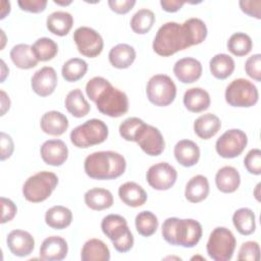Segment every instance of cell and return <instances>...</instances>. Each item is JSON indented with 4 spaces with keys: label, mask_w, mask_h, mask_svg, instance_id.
<instances>
[{
    "label": "cell",
    "mask_w": 261,
    "mask_h": 261,
    "mask_svg": "<svg viewBox=\"0 0 261 261\" xmlns=\"http://www.w3.org/2000/svg\"><path fill=\"white\" fill-rule=\"evenodd\" d=\"M86 94L91 101L96 103L97 109L109 117H120L128 110L126 94L102 76H94L88 81Z\"/></svg>",
    "instance_id": "cell-1"
},
{
    "label": "cell",
    "mask_w": 261,
    "mask_h": 261,
    "mask_svg": "<svg viewBox=\"0 0 261 261\" xmlns=\"http://www.w3.org/2000/svg\"><path fill=\"white\" fill-rule=\"evenodd\" d=\"M126 168L124 157L114 151H98L88 155L84 162L86 174L98 180L114 179L122 175Z\"/></svg>",
    "instance_id": "cell-2"
},
{
    "label": "cell",
    "mask_w": 261,
    "mask_h": 261,
    "mask_svg": "<svg viewBox=\"0 0 261 261\" xmlns=\"http://www.w3.org/2000/svg\"><path fill=\"white\" fill-rule=\"evenodd\" d=\"M202 231L201 223L192 218L168 217L161 228L162 237L168 244L184 248L195 247L201 240Z\"/></svg>",
    "instance_id": "cell-3"
},
{
    "label": "cell",
    "mask_w": 261,
    "mask_h": 261,
    "mask_svg": "<svg viewBox=\"0 0 261 261\" xmlns=\"http://www.w3.org/2000/svg\"><path fill=\"white\" fill-rule=\"evenodd\" d=\"M152 47L155 53L163 57L171 56L189 48L181 24L175 21H167L162 24L155 35Z\"/></svg>",
    "instance_id": "cell-4"
},
{
    "label": "cell",
    "mask_w": 261,
    "mask_h": 261,
    "mask_svg": "<svg viewBox=\"0 0 261 261\" xmlns=\"http://www.w3.org/2000/svg\"><path fill=\"white\" fill-rule=\"evenodd\" d=\"M58 185V177L51 171H39L30 176L22 186V195L29 202L40 203L48 199Z\"/></svg>",
    "instance_id": "cell-5"
},
{
    "label": "cell",
    "mask_w": 261,
    "mask_h": 261,
    "mask_svg": "<svg viewBox=\"0 0 261 261\" xmlns=\"http://www.w3.org/2000/svg\"><path fill=\"white\" fill-rule=\"evenodd\" d=\"M69 137L75 147L86 149L105 142L108 137V126L103 120L92 118L74 127Z\"/></svg>",
    "instance_id": "cell-6"
},
{
    "label": "cell",
    "mask_w": 261,
    "mask_h": 261,
    "mask_svg": "<svg viewBox=\"0 0 261 261\" xmlns=\"http://www.w3.org/2000/svg\"><path fill=\"white\" fill-rule=\"evenodd\" d=\"M237 241L233 233L224 226L215 227L209 236L206 250L208 256L215 261H228L231 259Z\"/></svg>",
    "instance_id": "cell-7"
},
{
    "label": "cell",
    "mask_w": 261,
    "mask_h": 261,
    "mask_svg": "<svg viewBox=\"0 0 261 261\" xmlns=\"http://www.w3.org/2000/svg\"><path fill=\"white\" fill-rule=\"evenodd\" d=\"M225 101L232 107H252L259 99L257 87L246 79H236L228 84L224 93Z\"/></svg>",
    "instance_id": "cell-8"
},
{
    "label": "cell",
    "mask_w": 261,
    "mask_h": 261,
    "mask_svg": "<svg viewBox=\"0 0 261 261\" xmlns=\"http://www.w3.org/2000/svg\"><path fill=\"white\" fill-rule=\"evenodd\" d=\"M148 100L155 106H168L176 96V86L170 76L155 74L150 77L146 87Z\"/></svg>",
    "instance_id": "cell-9"
},
{
    "label": "cell",
    "mask_w": 261,
    "mask_h": 261,
    "mask_svg": "<svg viewBox=\"0 0 261 261\" xmlns=\"http://www.w3.org/2000/svg\"><path fill=\"white\" fill-rule=\"evenodd\" d=\"M247 143V135L242 129L230 128L217 139L215 150L222 158H236L245 150Z\"/></svg>",
    "instance_id": "cell-10"
},
{
    "label": "cell",
    "mask_w": 261,
    "mask_h": 261,
    "mask_svg": "<svg viewBox=\"0 0 261 261\" xmlns=\"http://www.w3.org/2000/svg\"><path fill=\"white\" fill-rule=\"evenodd\" d=\"M73 41L76 45L77 51L89 58L97 57L104 47L101 35L89 27L77 28L73 33Z\"/></svg>",
    "instance_id": "cell-11"
},
{
    "label": "cell",
    "mask_w": 261,
    "mask_h": 261,
    "mask_svg": "<svg viewBox=\"0 0 261 261\" xmlns=\"http://www.w3.org/2000/svg\"><path fill=\"white\" fill-rule=\"evenodd\" d=\"M135 142L147 155L150 156L160 155L165 148V142L160 130L145 122L138 130Z\"/></svg>",
    "instance_id": "cell-12"
},
{
    "label": "cell",
    "mask_w": 261,
    "mask_h": 261,
    "mask_svg": "<svg viewBox=\"0 0 261 261\" xmlns=\"http://www.w3.org/2000/svg\"><path fill=\"white\" fill-rule=\"evenodd\" d=\"M146 178L151 188L157 191L169 190L176 181L177 172L167 162H159L149 167Z\"/></svg>",
    "instance_id": "cell-13"
},
{
    "label": "cell",
    "mask_w": 261,
    "mask_h": 261,
    "mask_svg": "<svg viewBox=\"0 0 261 261\" xmlns=\"http://www.w3.org/2000/svg\"><path fill=\"white\" fill-rule=\"evenodd\" d=\"M57 73L51 66H43L38 69L31 79V87L33 91L41 97L51 95L57 86Z\"/></svg>",
    "instance_id": "cell-14"
},
{
    "label": "cell",
    "mask_w": 261,
    "mask_h": 261,
    "mask_svg": "<svg viewBox=\"0 0 261 261\" xmlns=\"http://www.w3.org/2000/svg\"><path fill=\"white\" fill-rule=\"evenodd\" d=\"M40 153L43 161L51 166L62 165L68 157V149L62 140H47L41 148Z\"/></svg>",
    "instance_id": "cell-15"
},
{
    "label": "cell",
    "mask_w": 261,
    "mask_h": 261,
    "mask_svg": "<svg viewBox=\"0 0 261 261\" xmlns=\"http://www.w3.org/2000/svg\"><path fill=\"white\" fill-rule=\"evenodd\" d=\"M6 244L12 255L17 257L29 256L35 248L33 236L22 229L11 230L6 238Z\"/></svg>",
    "instance_id": "cell-16"
},
{
    "label": "cell",
    "mask_w": 261,
    "mask_h": 261,
    "mask_svg": "<svg viewBox=\"0 0 261 261\" xmlns=\"http://www.w3.org/2000/svg\"><path fill=\"white\" fill-rule=\"evenodd\" d=\"M173 73L182 84H192L201 77L202 64L196 58L184 57L174 63Z\"/></svg>",
    "instance_id": "cell-17"
},
{
    "label": "cell",
    "mask_w": 261,
    "mask_h": 261,
    "mask_svg": "<svg viewBox=\"0 0 261 261\" xmlns=\"http://www.w3.org/2000/svg\"><path fill=\"white\" fill-rule=\"evenodd\" d=\"M68 252L67 242L59 236L46 238L40 247V258L47 261L63 260Z\"/></svg>",
    "instance_id": "cell-18"
},
{
    "label": "cell",
    "mask_w": 261,
    "mask_h": 261,
    "mask_svg": "<svg viewBox=\"0 0 261 261\" xmlns=\"http://www.w3.org/2000/svg\"><path fill=\"white\" fill-rule=\"evenodd\" d=\"M69 122L67 117L60 111L51 110L43 114L40 121L41 129L51 136H61L68 128Z\"/></svg>",
    "instance_id": "cell-19"
},
{
    "label": "cell",
    "mask_w": 261,
    "mask_h": 261,
    "mask_svg": "<svg viewBox=\"0 0 261 261\" xmlns=\"http://www.w3.org/2000/svg\"><path fill=\"white\" fill-rule=\"evenodd\" d=\"M173 154L180 165L191 167L197 164L200 159V148L195 142L185 139L175 144Z\"/></svg>",
    "instance_id": "cell-20"
},
{
    "label": "cell",
    "mask_w": 261,
    "mask_h": 261,
    "mask_svg": "<svg viewBox=\"0 0 261 261\" xmlns=\"http://www.w3.org/2000/svg\"><path fill=\"white\" fill-rule=\"evenodd\" d=\"M185 107L194 113L202 112L209 108L211 99L209 93L202 88H190L184 94Z\"/></svg>",
    "instance_id": "cell-21"
},
{
    "label": "cell",
    "mask_w": 261,
    "mask_h": 261,
    "mask_svg": "<svg viewBox=\"0 0 261 261\" xmlns=\"http://www.w3.org/2000/svg\"><path fill=\"white\" fill-rule=\"evenodd\" d=\"M118 196L120 200L129 207H140L147 201L146 191L135 181H126L118 189Z\"/></svg>",
    "instance_id": "cell-22"
},
{
    "label": "cell",
    "mask_w": 261,
    "mask_h": 261,
    "mask_svg": "<svg viewBox=\"0 0 261 261\" xmlns=\"http://www.w3.org/2000/svg\"><path fill=\"white\" fill-rule=\"evenodd\" d=\"M101 229L111 242L119 240L129 230L126 219L118 214L106 215L101 221Z\"/></svg>",
    "instance_id": "cell-23"
},
{
    "label": "cell",
    "mask_w": 261,
    "mask_h": 261,
    "mask_svg": "<svg viewBox=\"0 0 261 261\" xmlns=\"http://www.w3.org/2000/svg\"><path fill=\"white\" fill-rule=\"evenodd\" d=\"M108 59L113 67L124 69L134 63L136 59V50L128 44L120 43L110 49Z\"/></svg>",
    "instance_id": "cell-24"
},
{
    "label": "cell",
    "mask_w": 261,
    "mask_h": 261,
    "mask_svg": "<svg viewBox=\"0 0 261 261\" xmlns=\"http://www.w3.org/2000/svg\"><path fill=\"white\" fill-rule=\"evenodd\" d=\"M215 184L217 189L225 194L233 193L241 184V176L237 168L232 166H223L215 174Z\"/></svg>",
    "instance_id": "cell-25"
},
{
    "label": "cell",
    "mask_w": 261,
    "mask_h": 261,
    "mask_svg": "<svg viewBox=\"0 0 261 261\" xmlns=\"http://www.w3.org/2000/svg\"><path fill=\"white\" fill-rule=\"evenodd\" d=\"M188 47L201 44L207 37V27L205 22L197 17H192L181 23Z\"/></svg>",
    "instance_id": "cell-26"
},
{
    "label": "cell",
    "mask_w": 261,
    "mask_h": 261,
    "mask_svg": "<svg viewBox=\"0 0 261 261\" xmlns=\"http://www.w3.org/2000/svg\"><path fill=\"white\" fill-rule=\"evenodd\" d=\"M47 29L52 34L63 37L66 36L73 25V17L67 11H54L47 16Z\"/></svg>",
    "instance_id": "cell-27"
},
{
    "label": "cell",
    "mask_w": 261,
    "mask_h": 261,
    "mask_svg": "<svg viewBox=\"0 0 261 261\" xmlns=\"http://www.w3.org/2000/svg\"><path fill=\"white\" fill-rule=\"evenodd\" d=\"M84 200L90 209L96 211L108 209L113 204L112 193L103 188H93L88 190L84 195Z\"/></svg>",
    "instance_id": "cell-28"
},
{
    "label": "cell",
    "mask_w": 261,
    "mask_h": 261,
    "mask_svg": "<svg viewBox=\"0 0 261 261\" xmlns=\"http://www.w3.org/2000/svg\"><path fill=\"white\" fill-rule=\"evenodd\" d=\"M82 261H108L110 251L107 245L99 239L88 240L81 251Z\"/></svg>",
    "instance_id": "cell-29"
},
{
    "label": "cell",
    "mask_w": 261,
    "mask_h": 261,
    "mask_svg": "<svg viewBox=\"0 0 261 261\" xmlns=\"http://www.w3.org/2000/svg\"><path fill=\"white\" fill-rule=\"evenodd\" d=\"M209 194V181L206 176L198 174L190 178L186 185L185 197L191 203H199Z\"/></svg>",
    "instance_id": "cell-30"
},
{
    "label": "cell",
    "mask_w": 261,
    "mask_h": 261,
    "mask_svg": "<svg viewBox=\"0 0 261 261\" xmlns=\"http://www.w3.org/2000/svg\"><path fill=\"white\" fill-rule=\"evenodd\" d=\"M221 127V122L218 116L213 113H205L199 116L194 122L195 134L204 140L214 137Z\"/></svg>",
    "instance_id": "cell-31"
},
{
    "label": "cell",
    "mask_w": 261,
    "mask_h": 261,
    "mask_svg": "<svg viewBox=\"0 0 261 261\" xmlns=\"http://www.w3.org/2000/svg\"><path fill=\"white\" fill-rule=\"evenodd\" d=\"M72 221V212L65 206L55 205L45 213V222L54 229H64Z\"/></svg>",
    "instance_id": "cell-32"
},
{
    "label": "cell",
    "mask_w": 261,
    "mask_h": 261,
    "mask_svg": "<svg viewBox=\"0 0 261 261\" xmlns=\"http://www.w3.org/2000/svg\"><path fill=\"white\" fill-rule=\"evenodd\" d=\"M10 58L14 65L20 69H31L38 64L32 46L29 44H16L10 50Z\"/></svg>",
    "instance_id": "cell-33"
},
{
    "label": "cell",
    "mask_w": 261,
    "mask_h": 261,
    "mask_svg": "<svg viewBox=\"0 0 261 261\" xmlns=\"http://www.w3.org/2000/svg\"><path fill=\"white\" fill-rule=\"evenodd\" d=\"M64 105L67 111L76 118L86 116L91 109L88 101L80 89H74L66 95Z\"/></svg>",
    "instance_id": "cell-34"
},
{
    "label": "cell",
    "mask_w": 261,
    "mask_h": 261,
    "mask_svg": "<svg viewBox=\"0 0 261 261\" xmlns=\"http://www.w3.org/2000/svg\"><path fill=\"white\" fill-rule=\"evenodd\" d=\"M234 60L227 54L219 53L214 55L209 61L211 74L218 80H225L234 70Z\"/></svg>",
    "instance_id": "cell-35"
},
{
    "label": "cell",
    "mask_w": 261,
    "mask_h": 261,
    "mask_svg": "<svg viewBox=\"0 0 261 261\" xmlns=\"http://www.w3.org/2000/svg\"><path fill=\"white\" fill-rule=\"evenodd\" d=\"M232 223L236 229L243 236H250L255 231V214L247 207L240 208L232 215Z\"/></svg>",
    "instance_id": "cell-36"
},
{
    "label": "cell",
    "mask_w": 261,
    "mask_h": 261,
    "mask_svg": "<svg viewBox=\"0 0 261 261\" xmlns=\"http://www.w3.org/2000/svg\"><path fill=\"white\" fill-rule=\"evenodd\" d=\"M88 70V63L82 58H70L65 61L61 68L62 77L66 82H76L81 80Z\"/></svg>",
    "instance_id": "cell-37"
},
{
    "label": "cell",
    "mask_w": 261,
    "mask_h": 261,
    "mask_svg": "<svg viewBox=\"0 0 261 261\" xmlns=\"http://www.w3.org/2000/svg\"><path fill=\"white\" fill-rule=\"evenodd\" d=\"M32 50L38 61H49L58 53V46L50 38H39L32 45Z\"/></svg>",
    "instance_id": "cell-38"
},
{
    "label": "cell",
    "mask_w": 261,
    "mask_h": 261,
    "mask_svg": "<svg viewBox=\"0 0 261 261\" xmlns=\"http://www.w3.org/2000/svg\"><path fill=\"white\" fill-rule=\"evenodd\" d=\"M135 225L139 234L148 238L156 232L158 228V219L153 212L144 210L137 214Z\"/></svg>",
    "instance_id": "cell-39"
},
{
    "label": "cell",
    "mask_w": 261,
    "mask_h": 261,
    "mask_svg": "<svg viewBox=\"0 0 261 261\" xmlns=\"http://www.w3.org/2000/svg\"><path fill=\"white\" fill-rule=\"evenodd\" d=\"M155 22V14L148 8L139 9L130 19L132 30L139 35L147 34Z\"/></svg>",
    "instance_id": "cell-40"
},
{
    "label": "cell",
    "mask_w": 261,
    "mask_h": 261,
    "mask_svg": "<svg viewBox=\"0 0 261 261\" xmlns=\"http://www.w3.org/2000/svg\"><path fill=\"white\" fill-rule=\"evenodd\" d=\"M226 47L231 54L236 56H245L252 50L253 42L249 35L238 32L228 38Z\"/></svg>",
    "instance_id": "cell-41"
},
{
    "label": "cell",
    "mask_w": 261,
    "mask_h": 261,
    "mask_svg": "<svg viewBox=\"0 0 261 261\" xmlns=\"http://www.w3.org/2000/svg\"><path fill=\"white\" fill-rule=\"evenodd\" d=\"M144 121L139 117H128L124 119L119 125V135L127 142H135L136 135Z\"/></svg>",
    "instance_id": "cell-42"
},
{
    "label": "cell",
    "mask_w": 261,
    "mask_h": 261,
    "mask_svg": "<svg viewBox=\"0 0 261 261\" xmlns=\"http://www.w3.org/2000/svg\"><path fill=\"white\" fill-rule=\"evenodd\" d=\"M260 257L259 244L255 241H248L242 244L238 254V260L258 261Z\"/></svg>",
    "instance_id": "cell-43"
},
{
    "label": "cell",
    "mask_w": 261,
    "mask_h": 261,
    "mask_svg": "<svg viewBox=\"0 0 261 261\" xmlns=\"http://www.w3.org/2000/svg\"><path fill=\"white\" fill-rule=\"evenodd\" d=\"M244 165L249 173L261 174V151L258 148L251 149L244 158Z\"/></svg>",
    "instance_id": "cell-44"
},
{
    "label": "cell",
    "mask_w": 261,
    "mask_h": 261,
    "mask_svg": "<svg viewBox=\"0 0 261 261\" xmlns=\"http://www.w3.org/2000/svg\"><path fill=\"white\" fill-rule=\"evenodd\" d=\"M245 71L256 82L261 81V54L257 53L248 57L245 62Z\"/></svg>",
    "instance_id": "cell-45"
},
{
    "label": "cell",
    "mask_w": 261,
    "mask_h": 261,
    "mask_svg": "<svg viewBox=\"0 0 261 261\" xmlns=\"http://www.w3.org/2000/svg\"><path fill=\"white\" fill-rule=\"evenodd\" d=\"M1 208H2V215H1V223L8 222L12 220L17 212V207L13 201L8 198L1 197Z\"/></svg>",
    "instance_id": "cell-46"
},
{
    "label": "cell",
    "mask_w": 261,
    "mask_h": 261,
    "mask_svg": "<svg viewBox=\"0 0 261 261\" xmlns=\"http://www.w3.org/2000/svg\"><path fill=\"white\" fill-rule=\"evenodd\" d=\"M17 4L23 11L40 13L45 10L47 6V0H18Z\"/></svg>",
    "instance_id": "cell-47"
},
{
    "label": "cell",
    "mask_w": 261,
    "mask_h": 261,
    "mask_svg": "<svg viewBox=\"0 0 261 261\" xmlns=\"http://www.w3.org/2000/svg\"><path fill=\"white\" fill-rule=\"evenodd\" d=\"M239 5L241 7V10L248 14L249 16L255 17L257 19L261 18V12H260V6H261V1L260 0H241L239 2Z\"/></svg>",
    "instance_id": "cell-48"
},
{
    "label": "cell",
    "mask_w": 261,
    "mask_h": 261,
    "mask_svg": "<svg viewBox=\"0 0 261 261\" xmlns=\"http://www.w3.org/2000/svg\"><path fill=\"white\" fill-rule=\"evenodd\" d=\"M0 145H1V154L0 160L4 161L9 158L14 151V143L12 138L4 132L0 133Z\"/></svg>",
    "instance_id": "cell-49"
},
{
    "label": "cell",
    "mask_w": 261,
    "mask_h": 261,
    "mask_svg": "<svg viewBox=\"0 0 261 261\" xmlns=\"http://www.w3.org/2000/svg\"><path fill=\"white\" fill-rule=\"evenodd\" d=\"M136 4L135 0H109L108 5L112 11L118 14L127 13Z\"/></svg>",
    "instance_id": "cell-50"
},
{
    "label": "cell",
    "mask_w": 261,
    "mask_h": 261,
    "mask_svg": "<svg viewBox=\"0 0 261 261\" xmlns=\"http://www.w3.org/2000/svg\"><path fill=\"white\" fill-rule=\"evenodd\" d=\"M114 249L119 253H126L128 252L134 246V236L130 230H128L122 238L119 240L112 242Z\"/></svg>",
    "instance_id": "cell-51"
},
{
    "label": "cell",
    "mask_w": 261,
    "mask_h": 261,
    "mask_svg": "<svg viewBox=\"0 0 261 261\" xmlns=\"http://www.w3.org/2000/svg\"><path fill=\"white\" fill-rule=\"evenodd\" d=\"M185 3L186 1H181V0H161L160 1V5L162 9L167 12L178 11L184 6Z\"/></svg>",
    "instance_id": "cell-52"
},
{
    "label": "cell",
    "mask_w": 261,
    "mask_h": 261,
    "mask_svg": "<svg viewBox=\"0 0 261 261\" xmlns=\"http://www.w3.org/2000/svg\"><path fill=\"white\" fill-rule=\"evenodd\" d=\"M0 98H1V116H3L10 108V99H9V96L3 90H0Z\"/></svg>",
    "instance_id": "cell-53"
},
{
    "label": "cell",
    "mask_w": 261,
    "mask_h": 261,
    "mask_svg": "<svg viewBox=\"0 0 261 261\" xmlns=\"http://www.w3.org/2000/svg\"><path fill=\"white\" fill-rule=\"evenodd\" d=\"M1 16L0 18L3 19L7 14L10 12V2L9 1H2L1 2Z\"/></svg>",
    "instance_id": "cell-54"
},
{
    "label": "cell",
    "mask_w": 261,
    "mask_h": 261,
    "mask_svg": "<svg viewBox=\"0 0 261 261\" xmlns=\"http://www.w3.org/2000/svg\"><path fill=\"white\" fill-rule=\"evenodd\" d=\"M8 72H9V69L7 68V66H6V64H5V62H4V60L1 59V83L4 82V80H5V77L7 76Z\"/></svg>",
    "instance_id": "cell-55"
},
{
    "label": "cell",
    "mask_w": 261,
    "mask_h": 261,
    "mask_svg": "<svg viewBox=\"0 0 261 261\" xmlns=\"http://www.w3.org/2000/svg\"><path fill=\"white\" fill-rule=\"evenodd\" d=\"M72 1L71 0H68V1H59V0H54V3L58 4V5H68L70 4Z\"/></svg>",
    "instance_id": "cell-56"
},
{
    "label": "cell",
    "mask_w": 261,
    "mask_h": 261,
    "mask_svg": "<svg viewBox=\"0 0 261 261\" xmlns=\"http://www.w3.org/2000/svg\"><path fill=\"white\" fill-rule=\"evenodd\" d=\"M259 187H260V184H258L257 185V187H256V191H255V197H256V199L259 201L260 199H259V194H258V191H259Z\"/></svg>",
    "instance_id": "cell-57"
}]
</instances>
